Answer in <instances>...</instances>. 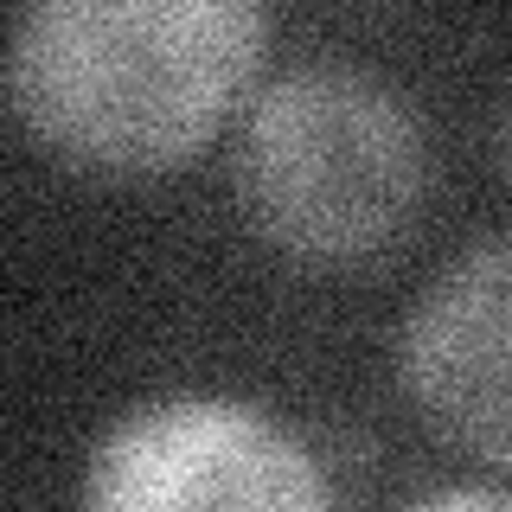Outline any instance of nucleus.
<instances>
[{"instance_id": "nucleus-1", "label": "nucleus", "mask_w": 512, "mask_h": 512, "mask_svg": "<svg viewBox=\"0 0 512 512\" xmlns=\"http://www.w3.org/2000/svg\"><path fill=\"white\" fill-rule=\"evenodd\" d=\"M263 39L250 0H39L13 26L7 90L45 148L154 173L212 141Z\"/></svg>"}, {"instance_id": "nucleus-2", "label": "nucleus", "mask_w": 512, "mask_h": 512, "mask_svg": "<svg viewBox=\"0 0 512 512\" xmlns=\"http://www.w3.org/2000/svg\"><path fill=\"white\" fill-rule=\"evenodd\" d=\"M429 141L416 109L359 64H295L256 90L237 135V199L301 263H365L416 218Z\"/></svg>"}, {"instance_id": "nucleus-3", "label": "nucleus", "mask_w": 512, "mask_h": 512, "mask_svg": "<svg viewBox=\"0 0 512 512\" xmlns=\"http://www.w3.org/2000/svg\"><path fill=\"white\" fill-rule=\"evenodd\" d=\"M84 512H333V487L256 404L167 397L96 442Z\"/></svg>"}, {"instance_id": "nucleus-4", "label": "nucleus", "mask_w": 512, "mask_h": 512, "mask_svg": "<svg viewBox=\"0 0 512 512\" xmlns=\"http://www.w3.org/2000/svg\"><path fill=\"white\" fill-rule=\"evenodd\" d=\"M397 372L448 442L512 468V231L455 256L423 288Z\"/></svg>"}, {"instance_id": "nucleus-5", "label": "nucleus", "mask_w": 512, "mask_h": 512, "mask_svg": "<svg viewBox=\"0 0 512 512\" xmlns=\"http://www.w3.org/2000/svg\"><path fill=\"white\" fill-rule=\"evenodd\" d=\"M404 512H512V493H493V487H442V493L410 500Z\"/></svg>"}, {"instance_id": "nucleus-6", "label": "nucleus", "mask_w": 512, "mask_h": 512, "mask_svg": "<svg viewBox=\"0 0 512 512\" xmlns=\"http://www.w3.org/2000/svg\"><path fill=\"white\" fill-rule=\"evenodd\" d=\"M500 167L512 180V90H506V109H500Z\"/></svg>"}]
</instances>
